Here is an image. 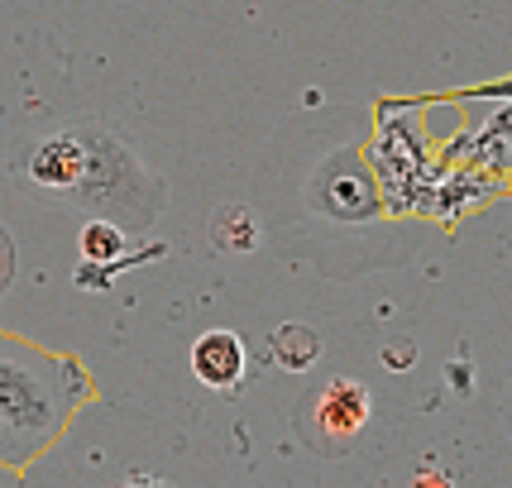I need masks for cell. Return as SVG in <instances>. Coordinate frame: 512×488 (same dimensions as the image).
Listing matches in <instances>:
<instances>
[{"mask_svg": "<svg viewBox=\"0 0 512 488\" xmlns=\"http://www.w3.org/2000/svg\"><path fill=\"white\" fill-rule=\"evenodd\" d=\"M96 398L101 383L77 355L0 331V469L29 474Z\"/></svg>", "mask_w": 512, "mask_h": 488, "instance_id": "1", "label": "cell"}, {"mask_svg": "<svg viewBox=\"0 0 512 488\" xmlns=\"http://www.w3.org/2000/svg\"><path fill=\"white\" fill-rule=\"evenodd\" d=\"M72 125L82 134V163H77V178L67 187L63 206L82 211V216H106V221L125 225L130 235H149L168 211L163 173H154L125 144V134L106 120L77 115Z\"/></svg>", "mask_w": 512, "mask_h": 488, "instance_id": "2", "label": "cell"}, {"mask_svg": "<svg viewBox=\"0 0 512 488\" xmlns=\"http://www.w3.org/2000/svg\"><path fill=\"white\" fill-rule=\"evenodd\" d=\"M307 206L321 211V216H331V221H345V225H369V221H383V216H388L379 173H374V163L364 158L359 144L335 149V154L316 168L312 182H307Z\"/></svg>", "mask_w": 512, "mask_h": 488, "instance_id": "3", "label": "cell"}, {"mask_svg": "<svg viewBox=\"0 0 512 488\" xmlns=\"http://www.w3.org/2000/svg\"><path fill=\"white\" fill-rule=\"evenodd\" d=\"M374 417V398L359 378L335 374L312 393L307 412H302V441L316 455H345L359 441V431Z\"/></svg>", "mask_w": 512, "mask_h": 488, "instance_id": "4", "label": "cell"}, {"mask_svg": "<svg viewBox=\"0 0 512 488\" xmlns=\"http://www.w3.org/2000/svg\"><path fill=\"white\" fill-rule=\"evenodd\" d=\"M130 230L125 225L106 221V216H87L82 225V264H77V288L87 292H106L115 278H125L134 268L144 264H158V259H168V244H139L130 249Z\"/></svg>", "mask_w": 512, "mask_h": 488, "instance_id": "5", "label": "cell"}, {"mask_svg": "<svg viewBox=\"0 0 512 488\" xmlns=\"http://www.w3.org/2000/svg\"><path fill=\"white\" fill-rule=\"evenodd\" d=\"M192 374H197L201 388L211 393H240L245 388V374H249V345L240 331L230 326H211L192 340Z\"/></svg>", "mask_w": 512, "mask_h": 488, "instance_id": "6", "label": "cell"}, {"mask_svg": "<svg viewBox=\"0 0 512 488\" xmlns=\"http://www.w3.org/2000/svg\"><path fill=\"white\" fill-rule=\"evenodd\" d=\"M268 359L288 374H307L316 359H321V335L307 321H283L268 331Z\"/></svg>", "mask_w": 512, "mask_h": 488, "instance_id": "7", "label": "cell"}, {"mask_svg": "<svg viewBox=\"0 0 512 488\" xmlns=\"http://www.w3.org/2000/svg\"><path fill=\"white\" fill-rule=\"evenodd\" d=\"M211 244L216 254H254L264 244V225L249 206H221L211 221Z\"/></svg>", "mask_w": 512, "mask_h": 488, "instance_id": "8", "label": "cell"}, {"mask_svg": "<svg viewBox=\"0 0 512 488\" xmlns=\"http://www.w3.org/2000/svg\"><path fill=\"white\" fill-rule=\"evenodd\" d=\"M469 101H512V72H508V77H498V82L436 91V96H379V106H388V111H422V106H469Z\"/></svg>", "mask_w": 512, "mask_h": 488, "instance_id": "9", "label": "cell"}, {"mask_svg": "<svg viewBox=\"0 0 512 488\" xmlns=\"http://www.w3.org/2000/svg\"><path fill=\"white\" fill-rule=\"evenodd\" d=\"M15 268H20V254H15L10 230L0 225V297H5V292H10V283H15Z\"/></svg>", "mask_w": 512, "mask_h": 488, "instance_id": "10", "label": "cell"}]
</instances>
